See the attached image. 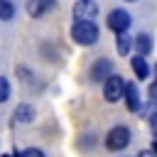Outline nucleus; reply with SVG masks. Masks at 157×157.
<instances>
[{"label":"nucleus","mask_w":157,"mask_h":157,"mask_svg":"<svg viewBox=\"0 0 157 157\" xmlns=\"http://www.w3.org/2000/svg\"><path fill=\"white\" fill-rule=\"evenodd\" d=\"M44 10H47V5H44L42 0H27V12H29L32 17H39Z\"/></svg>","instance_id":"ddd939ff"},{"label":"nucleus","mask_w":157,"mask_h":157,"mask_svg":"<svg viewBox=\"0 0 157 157\" xmlns=\"http://www.w3.org/2000/svg\"><path fill=\"white\" fill-rule=\"evenodd\" d=\"M0 157H12V155H0Z\"/></svg>","instance_id":"aec40b11"},{"label":"nucleus","mask_w":157,"mask_h":157,"mask_svg":"<svg viewBox=\"0 0 157 157\" xmlns=\"http://www.w3.org/2000/svg\"><path fill=\"white\" fill-rule=\"evenodd\" d=\"M22 157H47V155H44L39 147H27V150L22 152Z\"/></svg>","instance_id":"2eb2a0df"},{"label":"nucleus","mask_w":157,"mask_h":157,"mask_svg":"<svg viewBox=\"0 0 157 157\" xmlns=\"http://www.w3.org/2000/svg\"><path fill=\"white\" fill-rule=\"evenodd\" d=\"M132 44H135L137 54H142V56L152 52V37H150V34H137V37L132 39Z\"/></svg>","instance_id":"6e6552de"},{"label":"nucleus","mask_w":157,"mask_h":157,"mask_svg":"<svg viewBox=\"0 0 157 157\" xmlns=\"http://www.w3.org/2000/svg\"><path fill=\"white\" fill-rule=\"evenodd\" d=\"M15 120H17V123H32V120H34V108L27 105V103L17 105V108H15Z\"/></svg>","instance_id":"9d476101"},{"label":"nucleus","mask_w":157,"mask_h":157,"mask_svg":"<svg viewBox=\"0 0 157 157\" xmlns=\"http://www.w3.org/2000/svg\"><path fill=\"white\" fill-rule=\"evenodd\" d=\"M137 157H155V150H142L137 152Z\"/></svg>","instance_id":"dca6fc26"},{"label":"nucleus","mask_w":157,"mask_h":157,"mask_svg":"<svg viewBox=\"0 0 157 157\" xmlns=\"http://www.w3.org/2000/svg\"><path fill=\"white\" fill-rule=\"evenodd\" d=\"M130 22H132V17H130L125 10H113V12L108 15V27H110L115 34H118V32H128Z\"/></svg>","instance_id":"20e7f679"},{"label":"nucleus","mask_w":157,"mask_h":157,"mask_svg":"<svg viewBox=\"0 0 157 157\" xmlns=\"http://www.w3.org/2000/svg\"><path fill=\"white\" fill-rule=\"evenodd\" d=\"M152 150H155V155H157V137H155V145H152Z\"/></svg>","instance_id":"6ab92c4d"},{"label":"nucleus","mask_w":157,"mask_h":157,"mask_svg":"<svg viewBox=\"0 0 157 157\" xmlns=\"http://www.w3.org/2000/svg\"><path fill=\"white\" fill-rule=\"evenodd\" d=\"M42 2H44V5H47V10H49V7H54V5H56V0H42Z\"/></svg>","instance_id":"a211bd4d"},{"label":"nucleus","mask_w":157,"mask_h":157,"mask_svg":"<svg viewBox=\"0 0 157 157\" xmlns=\"http://www.w3.org/2000/svg\"><path fill=\"white\" fill-rule=\"evenodd\" d=\"M132 71H135V76H137V78H142V81L150 76V66H147V61H145V56H142V54H137V56L132 59Z\"/></svg>","instance_id":"1a4fd4ad"},{"label":"nucleus","mask_w":157,"mask_h":157,"mask_svg":"<svg viewBox=\"0 0 157 157\" xmlns=\"http://www.w3.org/2000/svg\"><path fill=\"white\" fill-rule=\"evenodd\" d=\"M128 145H130V130H128V128L118 125V128L108 130V135H105V147H108V150L118 152V150H125Z\"/></svg>","instance_id":"7ed1b4c3"},{"label":"nucleus","mask_w":157,"mask_h":157,"mask_svg":"<svg viewBox=\"0 0 157 157\" xmlns=\"http://www.w3.org/2000/svg\"><path fill=\"white\" fill-rule=\"evenodd\" d=\"M71 39L76 44H83V47L96 44L98 42V27L91 20H76L74 27H71Z\"/></svg>","instance_id":"f257e3e1"},{"label":"nucleus","mask_w":157,"mask_h":157,"mask_svg":"<svg viewBox=\"0 0 157 157\" xmlns=\"http://www.w3.org/2000/svg\"><path fill=\"white\" fill-rule=\"evenodd\" d=\"M98 15V5L93 0H78L74 5V17L76 20H93Z\"/></svg>","instance_id":"39448f33"},{"label":"nucleus","mask_w":157,"mask_h":157,"mask_svg":"<svg viewBox=\"0 0 157 157\" xmlns=\"http://www.w3.org/2000/svg\"><path fill=\"white\" fill-rule=\"evenodd\" d=\"M125 103L130 110H140V93H137V86L135 83H125Z\"/></svg>","instance_id":"0eeeda50"},{"label":"nucleus","mask_w":157,"mask_h":157,"mask_svg":"<svg viewBox=\"0 0 157 157\" xmlns=\"http://www.w3.org/2000/svg\"><path fill=\"white\" fill-rule=\"evenodd\" d=\"M115 47H118V54H120V56H128V52L132 49V37H128L125 32H118Z\"/></svg>","instance_id":"9b49d317"},{"label":"nucleus","mask_w":157,"mask_h":157,"mask_svg":"<svg viewBox=\"0 0 157 157\" xmlns=\"http://www.w3.org/2000/svg\"><path fill=\"white\" fill-rule=\"evenodd\" d=\"M128 2H137V0H128Z\"/></svg>","instance_id":"4be33fe9"},{"label":"nucleus","mask_w":157,"mask_h":157,"mask_svg":"<svg viewBox=\"0 0 157 157\" xmlns=\"http://www.w3.org/2000/svg\"><path fill=\"white\" fill-rule=\"evenodd\" d=\"M150 96H152V101H157V81L150 86Z\"/></svg>","instance_id":"f3484780"},{"label":"nucleus","mask_w":157,"mask_h":157,"mask_svg":"<svg viewBox=\"0 0 157 157\" xmlns=\"http://www.w3.org/2000/svg\"><path fill=\"white\" fill-rule=\"evenodd\" d=\"M7 98H10V83L5 76H0V103H5Z\"/></svg>","instance_id":"4468645a"},{"label":"nucleus","mask_w":157,"mask_h":157,"mask_svg":"<svg viewBox=\"0 0 157 157\" xmlns=\"http://www.w3.org/2000/svg\"><path fill=\"white\" fill-rule=\"evenodd\" d=\"M123 93H125V81H123V76L110 74V76L103 81V96H105V101H108V103H115V101L123 98Z\"/></svg>","instance_id":"f03ea898"},{"label":"nucleus","mask_w":157,"mask_h":157,"mask_svg":"<svg viewBox=\"0 0 157 157\" xmlns=\"http://www.w3.org/2000/svg\"><path fill=\"white\" fill-rule=\"evenodd\" d=\"M155 137H157V128H155Z\"/></svg>","instance_id":"412c9836"},{"label":"nucleus","mask_w":157,"mask_h":157,"mask_svg":"<svg viewBox=\"0 0 157 157\" xmlns=\"http://www.w3.org/2000/svg\"><path fill=\"white\" fill-rule=\"evenodd\" d=\"M15 17V5L10 0H0V20H12Z\"/></svg>","instance_id":"f8f14e48"},{"label":"nucleus","mask_w":157,"mask_h":157,"mask_svg":"<svg viewBox=\"0 0 157 157\" xmlns=\"http://www.w3.org/2000/svg\"><path fill=\"white\" fill-rule=\"evenodd\" d=\"M110 71H113V64H110L108 59H98V61L91 66L88 76H91V81H105V78L110 76Z\"/></svg>","instance_id":"423d86ee"}]
</instances>
